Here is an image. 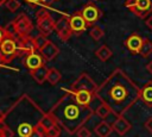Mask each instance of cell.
I'll use <instances>...</instances> for the list:
<instances>
[{"instance_id": "obj_34", "label": "cell", "mask_w": 152, "mask_h": 137, "mask_svg": "<svg viewBox=\"0 0 152 137\" xmlns=\"http://www.w3.org/2000/svg\"><path fill=\"white\" fill-rule=\"evenodd\" d=\"M5 37H6V31H5V29L0 27V44L2 43V41L5 39Z\"/></svg>"}, {"instance_id": "obj_16", "label": "cell", "mask_w": 152, "mask_h": 137, "mask_svg": "<svg viewBox=\"0 0 152 137\" xmlns=\"http://www.w3.org/2000/svg\"><path fill=\"white\" fill-rule=\"evenodd\" d=\"M48 71H49V68H48V67L44 64V66H42V67L37 68V69L30 70V75L32 76V79H33V80H34L37 83L42 85L44 81H46Z\"/></svg>"}, {"instance_id": "obj_19", "label": "cell", "mask_w": 152, "mask_h": 137, "mask_svg": "<svg viewBox=\"0 0 152 137\" xmlns=\"http://www.w3.org/2000/svg\"><path fill=\"white\" fill-rule=\"evenodd\" d=\"M112 55H113V51H112L107 45H101V46L95 51V56H96L100 61H102V62L108 61V60L112 57Z\"/></svg>"}, {"instance_id": "obj_6", "label": "cell", "mask_w": 152, "mask_h": 137, "mask_svg": "<svg viewBox=\"0 0 152 137\" xmlns=\"http://www.w3.org/2000/svg\"><path fill=\"white\" fill-rule=\"evenodd\" d=\"M97 85L95 83V81L87 74V73H82L71 85L70 91L76 92V91H88L95 94L96 89H97Z\"/></svg>"}, {"instance_id": "obj_32", "label": "cell", "mask_w": 152, "mask_h": 137, "mask_svg": "<svg viewBox=\"0 0 152 137\" xmlns=\"http://www.w3.org/2000/svg\"><path fill=\"white\" fill-rule=\"evenodd\" d=\"M144 126H145V129L150 132V133H152V117H150L146 122H145V124H144Z\"/></svg>"}, {"instance_id": "obj_23", "label": "cell", "mask_w": 152, "mask_h": 137, "mask_svg": "<svg viewBox=\"0 0 152 137\" xmlns=\"http://www.w3.org/2000/svg\"><path fill=\"white\" fill-rule=\"evenodd\" d=\"M151 54H152V42H151L150 39H147V38H144L139 55L142 56L144 58H147Z\"/></svg>"}, {"instance_id": "obj_10", "label": "cell", "mask_w": 152, "mask_h": 137, "mask_svg": "<svg viewBox=\"0 0 152 137\" xmlns=\"http://www.w3.org/2000/svg\"><path fill=\"white\" fill-rule=\"evenodd\" d=\"M17 42H18L19 51H21V52H23V54H25L26 56L37 51V48H36V44H34V39H33V38H31L30 36H26V37L19 38Z\"/></svg>"}, {"instance_id": "obj_14", "label": "cell", "mask_w": 152, "mask_h": 137, "mask_svg": "<svg viewBox=\"0 0 152 137\" xmlns=\"http://www.w3.org/2000/svg\"><path fill=\"white\" fill-rule=\"evenodd\" d=\"M140 100L147 107H152V81H147L140 88Z\"/></svg>"}, {"instance_id": "obj_12", "label": "cell", "mask_w": 152, "mask_h": 137, "mask_svg": "<svg viewBox=\"0 0 152 137\" xmlns=\"http://www.w3.org/2000/svg\"><path fill=\"white\" fill-rule=\"evenodd\" d=\"M25 66L28 69V71L33 70V69H37V68L44 66V57L42 55L37 54V52L30 54L25 58Z\"/></svg>"}, {"instance_id": "obj_27", "label": "cell", "mask_w": 152, "mask_h": 137, "mask_svg": "<svg viewBox=\"0 0 152 137\" xmlns=\"http://www.w3.org/2000/svg\"><path fill=\"white\" fill-rule=\"evenodd\" d=\"M45 136L46 137H59L61 136V126H58L56 124L55 126H52L51 129H49L45 132Z\"/></svg>"}, {"instance_id": "obj_17", "label": "cell", "mask_w": 152, "mask_h": 137, "mask_svg": "<svg viewBox=\"0 0 152 137\" xmlns=\"http://www.w3.org/2000/svg\"><path fill=\"white\" fill-rule=\"evenodd\" d=\"M113 131V126L107 123L106 120L100 122L95 127H94V132L96 133V136L99 137H109L110 133Z\"/></svg>"}, {"instance_id": "obj_37", "label": "cell", "mask_w": 152, "mask_h": 137, "mask_svg": "<svg viewBox=\"0 0 152 137\" xmlns=\"http://www.w3.org/2000/svg\"><path fill=\"white\" fill-rule=\"evenodd\" d=\"M4 117H5V113H2V111L0 110V122L4 120Z\"/></svg>"}, {"instance_id": "obj_29", "label": "cell", "mask_w": 152, "mask_h": 137, "mask_svg": "<svg viewBox=\"0 0 152 137\" xmlns=\"http://www.w3.org/2000/svg\"><path fill=\"white\" fill-rule=\"evenodd\" d=\"M44 136H45V130L42 129L39 125H37L30 137H44Z\"/></svg>"}, {"instance_id": "obj_28", "label": "cell", "mask_w": 152, "mask_h": 137, "mask_svg": "<svg viewBox=\"0 0 152 137\" xmlns=\"http://www.w3.org/2000/svg\"><path fill=\"white\" fill-rule=\"evenodd\" d=\"M6 7H7L11 12H15V11L20 7V2H19L18 0H7Z\"/></svg>"}, {"instance_id": "obj_41", "label": "cell", "mask_w": 152, "mask_h": 137, "mask_svg": "<svg viewBox=\"0 0 152 137\" xmlns=\"http://www.w3.org/2000/svg\"><path fill=\"white\" fill-rule=\"evenodd\" d=\"M44 137H46V136H44Z\"/></svg>"}, {"instance_id": "obj_11", "label": "cell", "mask_w": 152, "mask_h": 137, "mask_svg": "<svg viewBox=\"0 0 152 137\" xmlns=\"http://www.w3.org/2000/svg\"><path fill=\"white\" fill-rule=\"evenodd\" d=\"M112 126H113V131H115L119 136H124V135H125L126 132H128V131L131 130V127H132L131 123H129L124 116L116 117V119L113 122Z\"/></svg>"}, {"instance_id": "obj_4", "label": "cell", "mask_w": 152, "mask_h": 137, "mask_svg": "<svg viewBox=\"0 0 152 137\" xmlns=\"http://www.w3.org/2000/svg\"><path fill=\"white\" fill-rule=\"evenodd\" d=\"M12 25H13V30H14L15 37H17L18 39L28 36L30 32H31L32 29H33V25H32L31 19H30L26 14H24V13L19 14V15L12 21Z\"/></svg>"}, {"instance_id": "obj_26", "label": "cell", "mask_w": 152, "mask_h": 137, "mask_svg": "<svg viewBox=\"0 0 152 137\" xmlns=\"http://www.w3.org/2000/svg\"><path fill=\"white\" fill-rule=\"evenodd\" d=\"M58 37L61 38V41L62 42H66L74 33H72V30H71V27H68V29H64V30H62V31H59L58 33Z\"/></svg>"}, {"instance_id": "obj_35", "label": "cell", "mask_w": 152, "mask_h": 137, "mask_svg": "<svg viewBox=\"0 0 152 137\" xmlns=\"http://www.w3.org/2000/svg\"><path fill=\"white\" fill-rule=\"evenodd\" d=\"M146 69H147V71H148V73L152 75V60H151V61H150V62L146 64Z\"/></svg>"}, {"instance_id": "obj_24", "label": "cell", "mask_w": 152, "mask_h": 137, "mask_svg": "<svg viewBox=\"0 0 152 137\" xmlns=\"http://www.w3.org/2000/svg\"><path fill=\"white\" fill-rule=\"evenodd\" d=\"M89 35L90 37L94 39V41H100L103 36H104V31L102 27L97 26V25H94L90 27V31H89Z\"/></svg>"}, {"instance_id": "obj_22", "label": "cell", "mask_w": 152, "mask_h": 137, "mask_svg": "<svg viewBox=\"0 0 152 137\" xmlns=\"http://www.w3.org/2000/svg\"><path fill=\"white\" fill-rule=\"evenodd\" d=\"M68 27H70V17H68V15H62L55 24V31L57 33Z\"/></svg>"}, {"instance_id": "obj_33", "label": "cell", "mask_w": 152, "mask_h": 137, "mask_svg": "<svg viewBox=\"0 0 152 137\" xmlns=\"http://www.w3.org/2000/svg\"><path fill=\"white\" fill-rule=\"evenodd\" d=\"M145 24H146V26L152 31V13L145 19Z\"/></svg>"}, {"instance_id": "obj_36", "label": "cell", "mask_w": 152, "mask_h": 137, "mask_svg": "<svg viewBox=\"0 0 152 137\" xmlns=\"http://www.w3.org/2000/svg\"><path fill=\"white\" fill-rule=\"evenodd\" d=\"M27 2H30L31 5H36V4H40L42 0H26Z\"/></svg>"}, {"instance_id": "obj_20", "label": "cell", "mask_w": 152, "mask_h": 137, "mask_svg": "<svg viewBox=\"0 0 152 137\" xmlns=\"http://www.w3.org/2000/svg\"><path fill=\"white\" fill-rule=\"evenodd\" d=\"M110 113H113L112 110H110V107H109L108 105L103 104V102H100V105L95 108V114H96L99 118L103 119V120H104Z\"/></svg>"}, {"instance_id": "obj_13", "label": "cell", "mask_w": 152, "mask_h": 137, "mask_svg": "<svg viewBox=\"0 0 152 137\" xmlns=\"http://www.w3.org/2000/svg\"><path fill=\"white\" fill-rule=\"evenodd\" d=\"M40 54H42V56L44 57V60L45 61H52L58 54H59V48L56 45V44H53L52 42H48L45 45H44V48L40 50Z\"/></svg>"}, {"instance_id": "obj_2", "label": "cell", "mask_w": 152, "mask_h": 137, "mask_svg": "<svg viewBox=\"0 0 152 137\" xmlns=\"http://www.w3.org/2000/svg\"><path fill=\"white\" fill-rule=\"evenodd\" d=\"M56 120V124L68 133H76L91 118L95 112L91 106L81 105L71 91L66 92L49 111Z\"/></svg>"}, {"instance_id": "obj_40", "label": "cell", "mask_w": 152, "mask_h": 137, "mask_svg": "<svg viewBox=\"0 0 152 137\" xmlns=\"http://www.w3.org/2000/svg\"><path fill=\"white\" fill-rule=\"evenodd\" d=\"M94 1H97V0H94Z\"/></svg>"}, {"instance_id": "obj_31", "label": "cell", "mask_w": 152, "mask_h": 137, "mask_svg": "<svg viewBox=\"0 0 152 137\" xmlns=\"http://www.w3.org/2000/svg\"><path fill=\"white\" fill-rule=\"evenodd\" d=\"M76 135H77L78 137H90V131H89L86 126H82V127L76 132Z\"/></svg>"}, {"instance_id": "obj_7", "label": "cell", "mask_w": 152, "mask_h": 137, "mask_svg": "<svg viewBox=\"0 0 152 137\" xmlns=\"http://www.w3.org/2000/svg\"><path fill=\"white\" fill-rule=\"evenodd\" d=\"M81 13H82L84 20L87 21L88 26H94L95 23H96V21L101 18V15H102L101 11H100L94 4H91V2H90V4H87V5L83 7V10L81 11Z\"/></svg>"}, {"instance_id": "obj_5", "label": "cell", "mask_w": 152, "mask_h": 137, "mask_svg": "<svg viewBox=\"0 0 152 137\" xmlns=\"http://www.w3.org/2000/svg\"><path fill=\"white\" fill-rule=\"evenodd\" d=\"M36 17H37V29L42 35L49 36L52 31H55L56 21L51 18L49 12H46L45 10H39Z\"/></svg>"}, {"instance_id": "obj_3", "label": "cell", "mask_w": 152, "mask_h": 137, "mask_svg": "<svg viewBox=\"0 0 152 137\" xmlns=\"http://www.w3.org/2000/svg\"><path fill=\"white\" fill-rule=\"evenodd\" d=\"M125 6L141 19H146L152 13V0H126Z\"/></svg>"}, {"instance_id": "obj_39", "label": "cell", "mask_w": 152, "mask_h": 137, "mask_svg": "<svg viewBox=\"0 0 152 137\" xmlns=\"http://www.w3.org/2000/svg\"><path fill=\"white\" fill-rule=\"evenodd\" d=\"M0 137H2V136H1V135H0Z\"/></svg>"}, {"instance_id": "obj_38", "label": "cell", "mask_w": 152, "mask_h": 137, "mask_svg": "<svg viewBox=\"0 0 152 137\" xmlns=\"http://www.w3.org/2000/svg\"><path fill=\"white\" fill-rule=\"evenodd\" d=\"M6 2H7V0H0V6H2V5H6Z\"/></svg>"}, {"instance_id": "obj_8", "label": "cell", "mask_w": 152, "mask_h": 137, "mask_svg": "<svg viewBox=\"0 0 152 137\" xmlns=\"http://www.w3.org/2000/svg\"><path fill=\"white\" fill-rule=\"evenodd\" d=\"M70 27L74 35H81L88 27V24L84 20L81 12H77L70 17Z\"/></svg>"}, {"instance_id": "obj_1", "label": "cell", "mask_w": 152, "mask_h": 137, "mask_svg": "<svg viewBox=\"0 0 152 137\" xmlns=\"http://www.w3.org/2000/svg\"><path fill=\"white\" fill-rule=\"evenodd\" d=\"M95 98L108 105L113 114L119 117L140 100V88L122 69L116 68L97 87Z\"/></svg>"}, {"instance_id": "obj_30", "label": "cell", "mask_w": 152, "mask_h": 137, "mask_svg": "<svg viewBox=\"0 0 152 137\" xmlns=\"http://www.w3.org/2000/svg\"><path fill=\"white\" fill-rule=\"evenodd\" d=\"M1 136L2 137H13L14 136V131L10 127V126H5V127H2L1 129Z\"/></svg>"}, {"instance_id": "obj_9", "label": "cell", "mask_w": 152, "mask_h": 137, "mask_svg": "<svg viewBox=\"0 0 152 137\" xmlns=\"http://www.w3.org/2000/svg\"><path fill=\"white\" fill-rule=\"evenodd\" d=\"M142 41H144V38L140 35L132 33L125 41V45H126V48L128 49V51L132 55H138L140 52V49H141V45H142Z\"/></svg>"}, {"instance_id": "obj_25", "label": "cell", "mask_w": 152, "mask_h": 137, "mask_svg": "<svg viewBox=\"0 0 152 137\" xmlns=\"http://www.w3.org/2000/svg\"><path fill=\"white\" fill-rule=\"evenodd\" d=\"M34 44H36V48H37V50H42L43 48H44V45L49 42V39L46 38V36L45 35H42V33H39L38 36H36L34 38Z\"/></svg>"}, {"instance_id": "obj_18", "label": "cell", "mask_w": 152, "mask_h": 137, "mask_svg": "<svg viewBox=\"0 0 152 137\" xmlns=\"http://www.w3.org/2000/svg\"><path fill=\"white\" fill-rule=\"evenodd\" d=\"M38 125H39L42 129H44L45 132H46L49 129H51L52 126L56 125V120H55V118L52 117V114H51L50 112H48V113H45V114L43 116V118L40 119V122H39Z\"/></svg>"}, {"instance_id": "obj_15", "label": "cell", "mask_w": 152, "mask_h": 137, "mask_svg": "<svg viewBox=\"0 0 152 137\" xmlns=\"http://www.w3.org/2000/svg\"><path fill=\"white\" fill-rule=\"evenodd\" d=\"M72 93L75 95V99L81 105H86V106H90L91 101L95 98V94L91 93V92H88V91H76V92H72Z\"/></svg>"}, {"instance_id": "obj_21", "label": "cell", "mask_w": 152, "mask_h": 137, "mask_svg": "<svg viewBox=\"0 0 152 137\" xmlns=\"http://www.w3.org/2000/svg\"><path fill=\"white\" fill-rule=\"evenodd\" d=\"M61 79H62V75H61V73L56 68H49L46 80H48V82L50 85H56L57 82L61 81Z\"/></svg>"}]
</instances>
